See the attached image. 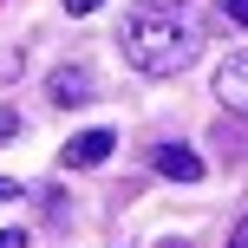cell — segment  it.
<instances>
[{"label":"cell","mask_w":248,"mask_h":248,"mask_svg":"<svg viewBox=\"0 0 248 248\" xmlns=\"http://www.w3.org/2000/svg\"><path fill=\"white\" fill-rule=\"evenodd\" d=\"M202 52V20L189 0H137L124 13V59L150 78L183 72L189 59Z\"/></svg>","instance_id":"1"},{"label":"cell","mask_w":248,"mask_h":248,"mask_svg":"<svg viewBox=\"0 0 248 248\" xmlns=\"http://www.w3.org/2000/svg\"><path fill=\"white\" fill-rule=\"evenodd\" d=\"M111 150H118V131H78V137H65L59 163L65 170H92V163H105Z\"/></svg>","instance_id":"2"},{"label":"cell","mask_w":248,"mask_h":248,"mask_svg":"<svg viewBox=\"0 0 248 248\" xmlns=\"http://www.w3.org/2000/svg\"><path fill=\"white\" fill-rule=\"evenodd\" d=\"M150 170L170 176V183H202V157L189 144H157V150H150Z\"/></svg>","instance_id":"3"},{"label":"cell","mask_w":248,"mask_h":248,"mask_svg":"<svg viewBox=\"0 0 248 248\" xmlns=\"http://www.w3.org/2000/svg\"><path fill=\"white\" fill-rule=\"evenodd\" d=\"M216 98H222L229 111H242V118H248V52L222 59V72H216Z\"/></svg>","instance_id":"4"},{"label":"cell","mask_w":248,"mask_h":248,"mask_svg":"<svg viewBox=\"0 0 248 248\" xmlns=\"http://www.w3.org/2000/svg\"><path fill=\"white\" fill-rule=\"evenodd\" d=\"M78 98H92V72L59 65V72H52V105H78Z\"/></svg>","instance_id":"5"},{"label":"cell","mask_w":248,"mask_h":248,"mask_svg":"<svg viewBox=\"0 0 248 248\" xmlns=\"http://www.w3.org/2000/svg\"><path fill=\"white\" fill-rule=\"evenodd\" d=\"M222 13H229L235 26H248V0H222Z\"/></svg>","instance_id":"6"},{"label":"cell","mask_w":248,"mask_h":248,"mask_svg":"<svg viewBox=\"0 0 248 248\" xmlns=\"http://www.w3.org/2000/svg\"><path fill=\"white\" fill-rule=\"evenodd\" d=\"M7 137H20V118H13V111H0V144H7Z\"/></svg>","instance_id":"7"},{"label":"cell","mask_w":248,"mask_h":248,"mask_svg":"<svg viewBox=\"0 0 248 248\" xmlns=\"http://www.w3.org/2000/svg\"><path fill=\"white\" fill-rule=\"evenodd\" d=\"M0 248H26V229H0Z\"/></svg>","instance_id":"8"},{"label":"cell","mask_w":248,"mask_h":248,"mask_svg":"<svg viewBox=\"0 0 248 248\" xmlns=\"http://www.w3.org/2000/svg\"><path fill=\"white\" fill-rule=\"evenodd\" d=\"M105 0H65V13H98Z\"/></svg>","instance_id":"9"},{"label":"cell","mask_w":248,"mask_h":248,"mask_svg":"<svg viewBox=\"0 0 248 248\" xmlns=\"http://www.w3.org/2000/svg\"><path fill=\"white\" fill-rule=\"evenodd\" d=\"M229 248H248V216L235 222V235H229Z\"/></svg>","instance_id":"10"},{"label":"cell","mask_w":248,"mask_h":248,"mask_svg":"<svg viewBox=\"0 0 248 248\" xmlns=\"http://www.w3.org/2000/svg\"><path fill=\"white\" fill-rule=\"evenodd\" d=\"M13 196H20V183H7V176H0V202H13Z\"/></svg>","instance_id":"11"}]
</instances>
